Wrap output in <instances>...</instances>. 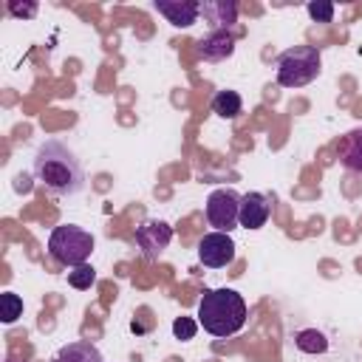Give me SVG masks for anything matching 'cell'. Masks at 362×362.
<instances>
[{
  "label": "cell",
  "instance_id": "1",
  "mask_svg": "<svg viewBox=\"0 0 362 362\" xmlns=\"http://www.w3.org/2000/svg\"><path fill=\"white\" fill-rule=\"evenodd\" d=\"M34 175L51 195H76L85 187V170L76 153L57 139H45L37 147Z\"/></svg>",
  "mask_w": 362,
  "mask_h": 362
},
{
  "label": "cell",
  "instance_id": "2",
  "mask_svg": "<svg viewBox=\"0 0 362 362\" xmlns=\"http://www.w3.org/2000/svg\"><path fill=\"white\" fill-rule=\"evenodd\" d=\"M198 325L212 337H232L246 325V303L235 288H209L198 300Z\"/></svg>",
  "mask_w": 362,
  "mask_h": 362
},
{
  "label": "cell",
  "instance_id": "3",
  "mask_svg": "<svg viewBox=\"0 0 362 362\" xmlns=\"http://www.w3.org/2000/svg\"><path fill=\"white\" fill-rule=\"evenodd\" d=\"M93 252V235L76 223H62L54 226V232L48 235V255L62 263V266H82L88 263Z\"/></svg>",
  "mask_w": 362,
  "mask_h": 362
},
{
  "label": "cell",
  "instance_id": "4",
  "mask_svg": "<svg viewBox=\"0 0 362 362\" xmlns=\"http://www.w3.org/2000/svg\"><path fill=\"white\" fill-rule=\"evenodd\" d=\"M277 85L283 88H303L317 79L320 74V48L314 45H294L277 57Z\"/></svg>",
  "mask_w": 362,
  "mask_h": 362
},
{
  "label": "cell",
  "instance_id": "5",
  "mask_svg": "<svg viewBox=\"0 0 362 362\" xmlns=\"http://www.w3.org/2000/svg\"><path fill=\"white\" fill-rule=\"evenodd\" d=\"M240 215V195L232 187H218L209 192L206 198V221L209 226H215V232H232L235 226H240L238 221Z\"/></svg>",
  "mask_w": 362,
  "mask_h": 362
},
{
  "label": "cell",
  "instance_id": "6",
  "mask_svg": "<svg viewBox=\"0 0 362 362\" xmlns=\"http://www.w3.org/2000/svg\"><path fill=\"white\" fill-rule=\"evenodd\" d=\"M170 240H173V226L164 221L150 218V221L139 223V229H136V246L141 249L144 260H158L161 252L170 246Z\"/></svg>",
  "mask_w": 362,
  "mask_h": 362
},
{
  "label": "cell",
  "instance_id": "7",
  "mask_svg": "<svg viewBox=\"0 0 362 362\" xmlns=\"http://www.w3.org/2000/svg\"><path fill=\"white\" fill-rule=\"evenodd\" d=\"M198 260L209 269H223L235 260V240L226 232H206L198 240Z\"/></svg>",
  "mask_w": 362,
  "mask_h": 362
},
{
  "label": "cell",
  "instance_id": "8",
  "mask_svg": "<svg viewBox=\"0 0 362 362\" xmlns=\"http://www.w3.org/2000/svg\"><path fill=\"white\" fill-rule=\"evenodd\" d=\"M153 8L175 28H189L201 14V3L195 0H156Z\"/></svg>",
  "mask_w": 362,
  "mask_h": 362
},
{
  "label": "cell",
  "instance_id": "9",
  "mask_svg": "<svg viewBox=\"0 0 362 362\" xmlns=\"http://www.w3.org/2000/svg\"><path fill=\"white\" fill-rule=\"evenodd\" d=\"M269 212H272L269 195H263V192H246V195H240V215H238V221H240L243 229H260V226H266Z\"/></svg>",
  "mask_w": 362,
  "mask_h": 362
},
{
  "label": "cell",
  "instance_id": "10",
  "mask_svg": "<svg viewBox=\"0 0 362 362\" xmlns=\"http://www.w3.org/2000/svg\"><path fill=\"white\" fill-rule=\"evenodd\" d=\"M232 51H235V34L226 28H215L198 40V54L209 62H221V59L232 57Z\"/></svg>",
  "mask_w": 362,
  "mask_h": 362
},
{
  "label": "cell",
  "instance_id": "11",
  "mask_svg": "<svg viewBox=\"0 0 362 362\" xmlns=\"http://www.w3.org/2000/svg\"><path fill=\"white\" fill-rule=\"evenodd\" d=\"M201 14L215 28H229L238 20V6L232 0H206V3H201Z\"/></svg>",
  "mask_w": 362,
  "mask_h": 362
},
{
  "label": "cell",
  "instance_id": "12",
  "mask_svg": "<svg viewBox=\"0 0 362 362\" xmlns=\"http://www.w3.org/2000/svg\"><path fill=\"white\" fill-rule=\"evenodd\" d=\"M51 362H105V359H102V354H99V348L93 342L79 339V342L62 345Z\"/></svg>",
  "mask_w": 362,
  "mask_h": 362
},
{
  "label": "cell",
  "instance_id": "13",
  "mask_svg": "<svg viewBox=\"0 0 362 362\" xmlns=\"http://www.w3.org/2000/svg\"><path fill=\"white\" fill-rule=\"evenodd\" d=\"M339 161L351 173H362V130H351L339 144Z\"/></svg>",
  "mask_w": 362,
  "mask_h": 362
},
{
  "label": "cell",
  "instance_id": "14",
  "mask_svg": "<svg viewBox=\"0 0 362 362\" xmlns=\"http://www.w3.org/2000/svg\"><path fill=\"white\" fill-rule=\"evenodd\" d=\"M243 107V99L238 90H218L212 96V113H218L221 119H235Z\"/></svg>",
  "mask_w": 362,
  "mask_h": 362
},
{
  "label": "cell",
  "instance_id": "15",
  "mask_svg": "<svg viewBox=\"0 0 362 362\" xmlns=\"http://www.w3.org/2000/svg\"><path fill=\"white\" fill-rule=\"evenodd\" d=\"M294 345L303 354H325L328 351V337L317 328H303V331L294 334Z\"/></svg>",
  "mask_w": 362,
  "mask_h": 362
},
{
  "label": "cell",
  "instance_id": "16",
  "mask_svg": "<svg viewBox=\"0 0 362 362\" xmlns=\"http://www.w3.org/2000/svg\"><path fill=\"white\" fill-rule=\"evenodd\" d=\"M17 317H23V297L14 291L0 294V320L6 325H11V322H17Z\"/></svg>",
  "mask_w": 362,
  "mask_h": 362
},
{
  "label": "cell",
  "instance_id": "17",
  "mask_svg": "<svg viewBox=\"0 0 362 362\" xmlns=\"http://www.w3.org/2000/svg\"><path fill=\"white\" fill-rule=\"evenodd\" d=\"M68 283H71L74 288H90V286L96 283V269H93L90 263L74 266V269L68 272Z\"/></svg>",
  "mask_w": 362,
  "mask_h": 362
},
{
  "label": "cell",
  "instance_id": "18",
  "mask_svg": "<svg viewBox=\"0 0 362 362\" xmlns=\"http://www.w3.org/2000/svg\"><path fill=\"white\" fill-rule=\"evenodd\" d=\"M305 8H308V17L314 23H331L334 20V3H328V0H314Z\"/></svg>",
  "mask_w": 362,
  "mask_h": 362
},
{
  "label": "cell",
  "instance_id": "19",
  "mask_svg": "<svg viewBox=\"0 0 362 362\" xmlns=\"http://www.w3.org/2000/svg\"><path fill=\"white\" fill-rule=\"evenodd\" d=\"M195 331H198V322H195L192 317H175V320H173V334H175L178 339H192Z\"/></svg>",
  "mask_w": 362,
  "mask_h": 362
},
{
  "label": "cell",
  "instance_id": "20",
  "mask_svg": "<svg viewBox=\"0 0 362 362\" xmlns=\"http://www.w3.org/2000/svg\"><path fill=\"white\" fill-rule=\"evenodd\" d=\"M8 11L14 17H34L37 14V3H17V0H8Z\"/></svg>",
  "mask_w": 362,
  "mask_h": 362
},
{
  "label": "cell",
  "instance_id": "21",
  "mask_svg": "<svg viewBox=\"0 0 362 362\" xmlns=\"http://www.w3.org/2000/svg\"><path fill=\"white\" fill-rule=\"evenodd\" d=\"M17 189H23V192H28L31 189V184H28V178L25 175H17V184H14Z\"/></svg>",
  "mask_w": 362,
  "mask_h": 362
}]
</instances>
